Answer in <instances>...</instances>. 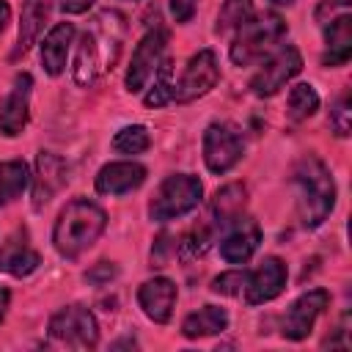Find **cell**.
<instances>
[{"label": "cell", "instance_id": "obj_1", "mask_svg": "<svg viewBox=\"0 0 352 352\" xmlns=\"http://www.w3.org/2000/svg\"><path fill=\"white\" fill-rule=\"evenodd\" d=\"M292 184H294V195H297V217L302 228H319L333 206H336V182L327 170V165L314 157L305 154L294 170H292Z\"/></svg>", "mask_w": 352, "mask_h": 352}, {"label": "cell", "instance_id": "obj_2", "mask_svg": "<svg viewBox=\"0 0 352 352\" xmlns=\"http://www.w3.org/2000/svg\"><path fill=\"white\" fill-rule=\"evenodd\" d=\"M104 226H107V214L102 206H96L88 198H74L60 209L55 220L52 245L63 258H77L96 245Z\"/></svg>", "mask_w": 352, "mask_h": 352}, {"label": "cell", "instance_id": "obj_3", "mask_svg": "<svg viewBox=\"0 0 352 352\" xmlns=\"http://www.w3.org/2000/svg\"><path fill=\"white\" fill-rule=\"evenodd\" d=\"M283 36H286V22L280 14L275 11H267L258 16L253 14L231 41V60L236 66H250L258 58H264V52H270Z\"/></svg>", "mask_w": 352, "mask_h": 352}, {"label": "cell", "instance_id": "obj_4", "mask_svg": "<svg viewBox=\"0 0 352 352\" xmlns=\"http://www.w3.org/2000/svg\"><path fill=\"white\" fill-rule=\"evenodd\" d=\"M201 195H204V187L192 173H170L154 192L148 204V214L157 223H168L173 217L192 212L201 204Z\"/></svg>", "mask_w": 352, "mask_h": 352}, {"label": "cell", "instance_id": "obj_5", "mask_svg": "<svg viewBox=\"0 0 352 352\" xmlns=\"http://www.w3.org/2000/svg\"><path fill=\"white\" fill-rule=\"evenodd\" d=\"M50 338L66 349H94L99 327L85 305H66L50 319Z\"/></svg>", "mask_w": 352, "mask_h": 352}, {"label": "cell", "instance_id": "obj_6", "mask_svg": "<svg viewBox=\"0 0 352 352\" xmlns=\"http://www.w3.org/2000/svg\"><path fill=\"white\" fill-rule=\"evenodd\" d=\"M300 69H302V55H300V50L292 47V44H286V47H280L278 52H272V55L258 66V72H256L253 80H250V91H253L256 96H272V94H278L294 74H300Z\"/></svg>", "mask_w": 352, "mask_h": 352}, {"label": "cell", "instance_id": "obj_7", "mask_svg": "<svg viewBox=\"0 0 352 352\" xmlns=\"http://www.w3.org/2000/svg\"><path fill=\"white\" fill-rule=\"evenodd\" d=\"M242 138L239 132L226 124V121H214L206 126L204 132V162L212 173H228L239 160H242Z\"/></svg>", "mask_w": 352, "mask_h": 352}, {"label": "cell", "instance_id": "obj_8", "mask_svg": "<svg viewBox=\"0 0 352 352\" xmlns=\"http://www.w3.org/2000/svg\"><path fill=\"white\" fill-rule=\"evenodd\" d=\"M220 80V66H217V55L212 50H201L195 52L187 66H184V74L179 80V85H173V99L187 104V102H195L201 96H206Z\"/></svg>", "mask_w": 352, "mask_h": 352}, {"label": "cell", "instance_id": "obj_9", "mask_svg": "<svg viewBox=\"0 0 352 352\" xmlns=\"http://www.w3.org/2000/svg\"><path fill=\"white\" fill-rule=\"evenodd\" d=\"M165 44H168V30L157 28V30H148L140 44L135 47L132 52V60H129V69H126V91L129 94H140L146 88V82L151 80V74L157 72L162 55H165Z\"/></svg>", "mask_w": 352, "mask_h": 352}, {"label": "cell", "instance_id": "obj_10", "mask_svg": "<svg viewBox=\"0 0 352 352\" xmlns=\"http://www.w3.org/2000/svg\"><path fill=\"white\" fill-rule=\"evenodd\" d=\"M327 302H330V294H327L324 289H311V292L300 294V297L292 302L289 314L283 316V324H280L283 338H289V341H302V338H308V333L314 330V324H316L319 314L327 308Z\"/></svg>", "mask_w": 352, "mask_h": 352}, {"label": "cell", "instance_id": "obj_11", "mask_svg": "<svg viewBox=\"0 0 352 352\" xmlns=\"http://www.w3.org/2000/svg\"><path fill=\"white\" fill-rule=\"evenodd\" d=\"M286 286V264L278 256H267L253 272H248L245 300L250 305H261L275 300Z\"/></svg>", "mask_w": 352, "mask_h": 352}, {"label": "cell", "instance_id": "obj_12", "mask_svg": "<svg viewBox=\"0 0 352 352\" xmlns=\"http://www.w3.org/2000/svg\"><path fill=\"white\" fill-rule=\"evenodd\" d=\"M30 91H33V77L30 74H16L11 91L6 94L0 104V132L6 138H16L30 116Z\"/></svg>", "mask_w": 352, "mask_h": 352}, {"label": "cell", "instance_id": "obj_13", "mask_svg": "<svg viewBox=\"0 0 352 352\" xmlns=\"http://www.w3.org/2000/svg\"><path fill=\"white\" fill-rule=\"evenodd\" d=\"M66 182L69 176H66L63 160L55 157L52 151H38L36 170H33V209H44Z\"/></svg>", "mask_w": 352, "mask_h": 352}, {"label": "cell", "instance_id": "obj_14", "mask_svg": "<svg viewBox=\"0 0 352 352\" xmlns=\"http://www.w3.org/2000/svg\"><path fill=\"white\" fill-rule=\"evenodd\" d=\"M138 302L143 308V314L157 322L165 324L173 314V302H176V283L170 278H151L138 289Z\"/></svg>", "mask_w": 352, "mask_h": 352}, {"label": "cell", "instance_id": "obj_15", "mask_svg": "<svg viewBox=\"0 0 352 352\" xmlns=\"http://www.w3.org/2000/svg\"><path fill=\"white\" fill-rule=\"evenodd\" d=\"M91 33H94L99 55H102V69H113V63L118 60V52H121L124 33H126L124 16L118 11H102L94 19V30Z\"/></svg>", "mask_w": 352, "mask_h": 352}, {"label": "cell", "instance_id": "obj_16", "mask_svg": "<svg viewBox=\"0 0 352 352\" xmlns=\"http://www.w3.org/2000/svg\"><path fill=\"white\" fill-rule=\"evenodd\" d=\"M146 182V168L138 162H110L96 173V192L124 195L138 190Z\"/></svg>", "mask_w": 352, "mask_h": 352}, {"label": "cell", "instance_id": "obj_17", "mask_svg": "<svg viewBox=\"0 0 352 352\" xmlns=\"http://www.w3.org/2000/svg\"><path fill=\"white\" fill-rule=\"evenodd\" d=\"M258 242H261V231H258V226L253 223V220H236V226H234V231L220 242V256L228 261V264H245L253 253H256V248H258Z\"/></svg>", "mask_w": 352, "mask_h": 352}, {"label": "cell", "instance_id": "obj_18", "mask_svg": "<svg viewBox=\"0 0 352 352\" xmlns=\"http://www.w3.org/2000/svg\"><path fill=\"white\" fill-rule=\"evenodd\" d=\"M38 253L30 248L28 234L16 231L14 236H8V242L0 248V270L14 275V278H25L38 267Z\"/></svg>", "mask_w": 352, "mask_h": 352}, {"label": "cell", "instance_id": "obj_19", "mask_svg": "<svg viewBox=\"0 0 352 352\" xmlns=\"http://www.w3.org/2000/svg\"><path fill=\"white\" fill-rule=\"evenodd\" d=\"M72 41H74V25L72 22H58L44 36V44H41V66H44V72L50 77H58L66 69V55L72 50Z\"/></svg>", "mask_w": 352, "mask_h": 352}, {"label": "cell", "instance_id": "obj_20", "mask_svg": "<svg viewBox=\"0 0 352 352\" xmlns=\"http://www.w3.org/2000/svg\"><path fill=\"white\" fill-rule=\"evenodd\" d=\"M245 204H248V190L245 184L239 182H231L226 187H220L209 204L212 209V228H226L231 223H236L245 212Z\"/></svg>", "mask_w": 352, "mask_h": 352}, {"label": "cell", "instance_id": "obj_21", "mask_svg": "<svg viewBox=\"0 0 352 352\" xmlns=\"http://www.w3.org/2000/svg\"><path fill=\"white\" fill-rule=\"evenodd\" d=\"M324 44H327L322 55L324 66H344L349 60L352 55V16L349 14H341L324 25Z\"/></svg>", "mask_w": 352, "mask_h": 352}, {"label": "cell", "instance_id": "obj_22", "mask_svg": "<svg viewBox=\"0 0 352 352\" xmlns=\"http://www.w3.org/2000/svg\"><path fill=\"white\" fill-rule=\"evenodd\" d=\"M50 8H52V0H25V6H22V16H19L16 47H14V52H11L14 58L25 55V52L36 44V38H38V33H41L47 16H50Z\"/></svg>", "mask_w": 352, "mask_h": 352}, {"label": "cell", "instance_id": "obj_23", "mask_svg": "<svg viewBox=\"0 0 352 352\" xmlns=\"http://www.w3.org/2000/svg\"><path fill=\"white\" fill-rule=\"evenodd\" d=\"M228 327V314L217 305H204L195 314H190L182 322L184 338H204V336H217Z\"/></svg>", "mask_w": 352, "mask_h": 352}, {"label": "cell", "instance_id": "obj_24", "mask_svg": "<svg viewBox=\"0 0 352 352\" xmlns=\"http://www.w3.org/2000/svg\"><path fill=\"white\" fill-rule=\"evenodd\" d=\"M102 72V55L96 47L94 33H82L80 47H77V58H74V82L77 85H91L96 80V74Z\"/></svg>", "mask_w": 352, "mask_h": 352}, {"label": "cell", "instance_id": "obj_25", "mask_svg": "<svg viewBox=\"0 0 352 352\" xmlns=\"http://www.w3.org/2000/svg\"><path fill=\"white\" fill-rule=\"evenodd\" d=\"M30 182V170L22 160H8L0 162V206L11 204L14 198L22 195V190Z\"/></svg>", "mask_w": 352, "mask_h": 352}, {"label": "cell", "instance_id": "obj_26", "mask_svg": "<svg viewBox=\"0 0 352 352\" xmlns=\"http://www.w3.org/2000/svg\"><path fill=\"white\" fill-rule=\"evenodd\" d=\"M316 110H319V94L314 91V85L300 82V85H294V88L289 91L286 113H289V118H292V121H297V124H300V121L311 118Z\"/></svg>", "mask_w": 352, "mask_h": 352}, {"label": "cell", "instance_id": "obj_27", "mask_svg": "<svg viewBox=\"0 0 352 352\" xmlns=\"http://www.w3.org/2000/svg\"><path fill=\"white\" fill-rule=\"evenodd\" d=\"M253 16V0H226L217 11V25L214 30L223 36V33H231V30H239L248 19Z\"/></svg>", "mask_w": 352, "mask_h": 352}, {"label": "cell", "instance_id": "obj_28", "mask_svg": "<svg viewBox=\"0 0 352 352\" xmlns=\"http://www.w3.org/2000/svg\"><path fill=\"white\" fill-rule=\"evenodd\" d=\"M170 99H173V69H170V60H160L154 72V85L143 96V102L146 107H160V104H168Z\"/></svg>", "mask_w": 352, "mask_h": 352}, {"label": "cell", "instance_id": "obj_29", "mask_svg": "<svg viewBox=\"0 0 352 352\" xmlns=\"http://www.w3.org/2000/svg\"><path fill=\"white\" fill-rule=\"evenodd\" d=\"M148 146H151L148 129L140 126V124L124 126V129H118L116 138H113V148H116L118 154H143Z\"/></svg>", "mask_w": 352, "mask_h": 352}, {"label": "cell", "instance_id": "obj_30", "mask_svg": "<svg viewBox=\"0 0 352 352\" xmlns=\"http://www.w3.org/2000/svg\"><path fill=\"white\" fill-rule=\"evenodd\" d=\"M209 245H212V226L201 223V226H192L182 236V242L176 245V250H179L182 258H195V256H204Z\"/></svg>", "mask_w": 352, "mask_h": 352}, {"label": "cell", "instance_id": "obj_31", "mask_svg": "<svg viewBox=\"0 0 352 352\" xmlns=\"http://www.w3.org/2000/svg\"><path fill=\"white\" fill-rule=\"evenodd\" d=\"M330 126H333V132L338 138L349 135V129H352V96H349V91H344L333 102V107H330Z\"/></svg>", "mask_w": 352, "mask_h": 352}, {"label": "cell", "instance_id": "obj_32", "mask_svg": "<svg viewBox=\"0 0 352 352\" xmlns=\"http://www.w3.org/2000/svg\"><path fill=\"white\" fill-rule=\"evenodd\" d=\"M245 283H248V272L245 270H228V272H220L212 280V292L214 294H226V297H236V294L245 292Z\"/></svg>", "mask_w": 352, "mask_h": 352}, {"label": "cell", "instance_id": "obj_33", "mask_svg": "<svg viewBox=\"0 0 352 352\" xmlns=\"http://www.w3.org/2000/svg\"><path fill=\"white\" fill-rule=\"evenodd\" d=\"M116 275H118V267H116L113 261H99V264H94V267L85 272V280L94 283V286H104V283H110Z\"/></svg>", "mask_w": 352, "mask_h": 352}, {"label": "cell", "instance_id": "obj_34", "mask_svg": "<svg viewBox=\"0 0 352 352\" xmlns=\"http://www.w3.org/2000/svg\"><path fill=\"white\" fill-rule=\"evenodd\" d=\"M195 6H198V0H170V14H173V19L176 22H190L192 19V14H195Z\"/></svg>", "mask_w": 352, "mask_h": 352}, {"label": "cell", "instance_id": "obj_35", "mask_svg": "<svg viewBox=\"0 0 352 352\" xmlns=\"http://www.w3.org/2000/svg\"><path fill=\"white\" fill-rule=\"evenodd\" d=\"M94 6V0H60V8L63 14H82Z\"/></svg>", "mask_w": 352, "mask_h": 352}, {"label": "cell", "instance_id": "obj_36", "mask_svg": "<svg viewBox=\"0 0 352 352\" xmlns=\"http://www.w3.org/2000/svg\"><path fill=\"white\" fill-rule=\"evenodd\" d=\"M8 19H11V6H8L6 0H0V36H3V30H6Z\"/></svg>", "mask_w": 352, "mask_h": 352}, {"label": "cell", "instance_id": "obj_37", "mask_svg": "<svg viewBox=\"0 0 352 352\" xmlns=\"http://www.w3.org/2000/svg\"><path fill=\"white\" fill-rule=\"evenodd\" d=\"M8 302H11V294H8L6 286H0V322H3V316H6V311H8Z\"/></svg>", "mask_w": 352, "mask_h": 352}, {"label": "cell", "instance_id": "obj_38", "mask_svg": "<svg viewBox=\"0 0 352 352\" xmlns=\"http://www.w3.org/2000/svg\"><path fill=\"white\" fill-rule=\"evenodd\" d=\"M270 3H275V6H292L294 0H270Z\"/></svg>", "mask_w": 352, "mask_h": 352}]
</instances>
